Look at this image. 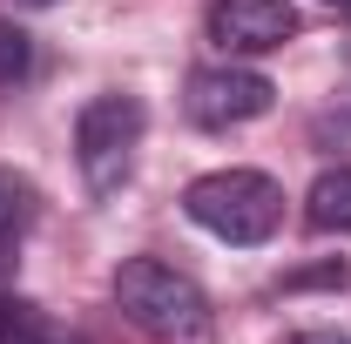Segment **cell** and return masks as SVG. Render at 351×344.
Returning a JSON list of instances; mask_svg holds the SVG:
<instances>
[{"label":"cell","mask_w":351,"mask_h":344,"mask_svg":"<svg viewBox=\"0 0 351 344\" xmlns=\"http://www.w3.org/2000/svg\"><path fill=\"white\" fill-rule=\"evenodd\" d=\"M0 344H75L54 317H47L41 304H27V297H14L7 284H0Z\"/></svg>","instance_id":"8"},{"label":"cell","mask_w":351,"mask_h":344,"mask_svg":"<svg viewBox=\"0 0 351 344\" xmlns=\"http://www.w3.org/2000/svg\"><path fill=\"white\" fill-rule=\"evenodd\" d=\"M203 27H210V41L230 61H243V54H270V47L291 41L298 34V7L291 0H210Z\"/></svg>","instance_id":"5"},{"label":"cell","mask_w":351,"mask_h":344,"mask_svg":"<svg viewBox=\"0 0 351 344\" xmlns=\"http://www.w3.org/2000/svg\"><path fill=\"white\" fill-rule=\"evenodd\" d=\"M149 135V108L135 95H95L75 115V162H82L88 196H122Z\"/></svg>","instance_id":"3"},{"label":"cell","mask_w":351,"mask_h":344,"mask_svg":"<svg viewBox=\"0 0 351 344\" xmlns=\"http://www.w3.org/2000/svg\"><path fill=\"white\" fill-rule=\"evenodd\" d=\"M270 101H277L270 75L243 68V61L196 68V75H189V88H182V108H189V122H196V129H243V122L270 115Z\"/></svg>","instance_id":"4"},{"label":"cell","mask_w":351,"mask_h":344,"mask_svg":"<svg viewBox=\"0 0 351 344\" xmlns=\"http://www.w3.org/2000/svg\"><path fill=\"white\" fill-rule=\"evenodd\" d=\"M331 7H351V0H331Z\"/></svg>","instance_id":"11"},{"label":"cell","mask_w":351,"mask_h":344,"mask_svg":"<svg viewBox=\"0 0 351 344\" xmlns=\"http://www.w3.org/2000/svg\"><path fill=\"white\" fill-rule=\"evenodd\" d=\"M298 344H351V338H338V331H311V338H298Z\"/></svg>","instance_id":"10"},{"label":"cell","mask_w":351,"mask_h":344,"mask_svg":"<svg viewBox=\"0 0 351 344\" xmlns=\"http://www.w3.org/2000/svg\"><path fill=\"white\" fill-rule=\"evenodd\" d=\"M304 223L317 230V236H351V162H338V169H324L317 182H311Z\"/></svg>","instance_id":"6"},{"label":"cell","mask_w":351,"mask_h":344,"mask_svg":"<svg viewBox=\"0 0 351 344\" xmlns=\"http://www.w3.org/2000/svg\"><path fill=\"white\" fill-rule=\"evenodd\" d=\"M115 304L149 344H217V310L189 270L162 257H129L115 270Z\"/></svg>","instance_id":"1"},{"label":"cell","mask_w":351,"mask_h":344,"mask_svg":"<svg viewBox=\"0 0 351 344\" xmlns=\"http://www.w3.org/2000/svg\"><path fill=\"white\" fill-rule=\"evenodd\" d=\"M182 210L196 230H210L217 243H270L277 223H284V189L270 182L263 169H210L182 189Z\"/></svg>","instance_id":"2"},{"label":"cell","mask_w":351,"mask_h":344,"mask_svg":"<svg viewBox=\"0 0 351 344\" xmlns=\"http://www.w3.org/2000/svg\"><path fill=\"white\" fill-rule=\"evenodd\" d=\"M27 68H34V41H27V27L0 14V88L27 82Z\"/></svg>","instance_id":"9"},{"label":"cell","mask_w":351,"mask_h":344,"mask_svg":"<svg viewBox=\"0 0 351 344\" xmlns=\"http://www.w3.org/2000/svg\"><path fill=\"white\" fill-rule=\"evenodd\" d=\"M27 223H34V189H27L14 169H0V284H7L14 263H21V236H27Z\"/></svg>","instance_id":"7"}]
</instances>
